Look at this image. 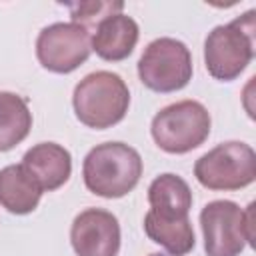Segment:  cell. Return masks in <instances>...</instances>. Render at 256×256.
<instances>
[{
  "label": "cell",
  "instance_id": "cell-1",
  "mask_svg": "<svg viewBox=\"0 0 256 256\" xmlns=\"http://www.w3.org/2000/svg\"><path fill=\"white\" fill-rule=\"evenodd\" d=\"M82 176L92 194L102 198H122L140 182L142 158L124 142H104L86 154Z\"/></svg>",
  "mask_w": 256,
  "mask_h": 256
},
{
  "label": "cell",
  "instance_id": "cell-2",
  "mask_svg": "<svg viewBox=\"0 0 256 256\" xmlns=\"http://www.w3.org/2000/svg\"><path fill=\"white\" fill-rule=\"evenodd\" d=\"M72 106L84 126L106 130L124 120L130 106V90L118 74L98 70L86 74L76 84Z\"/></svg>",
  "mask_w": 256,
  "mask_h": 256
},
{
  "label": "cell",
  "instance_id": "cell-3",
  "mask_svg": "<svg viewBox=\"0 0 256 256\" xmlns=\"http://www.w3.org/2000/svg\"><path fill=\"white\" fill-rule=\"evenodd\" d=\"M254 10L220 24L204 40V64L212 78L220 82L236 80L254 58Z\"/></svg>",
  "mask_w": 256,
  "mask_h": 256
},
{
  "label": "cell",
  "instance_id": "cell-4",
  "mask_svg": "<svg viewBox=\"0 0 256 256\" xmlns=\"http://www.w3.org/2000/svg\"><path fill=\"white\" fill-rule=\"evenodd\" d=\"M206 256H240L254 242V202L242 210L232 200H212L200 212Z\"/></svg>",
  "mask_w": 256,
  "mask_h": 256
},
{
  "label": "cell",
  "instance_id": "cell-5",
  "mask_svg": "<svg viewBox=\"0 0 256 256\" xmlns=\"http://www.w3.org/2000/svg\"><path fill=\"white\" fill-rule=\"evenodd\" d=\"M210 112L196 100H180L164 106L152 118L150 132L156 146L168 154H186L210 136Z\"/></svg>",
  "mask_w": 256,
  "mask_h": 256
},
{
  "label": "cell",
  "instance_id": "cell-6",
  "mask_svg": "<svg viewBox=\"0 0 256 256\" xmlns=\"http://www.w3.org/2000/svg\"><path fill=\"white\" fill-rule=\"evenodd\" d=\"M194 176L208 190L246 188L256 180V154L246 142H222L196 160Z\"/></svg>",
  "mask_w": 256,
  "mask_h": 256
},
{
  "label": "cell",
  "instance_id": "cell-7",
  "mask_svg": "<svg viewBox=\"0 0 256 256\" xmlns=\"http://www.w3.org/2000/svg\"><path fill=\"white\" fill-rule=\"evenodd\" d=\"M192 54L188 46L168 36L152 40L138 60L140 82L160 94L182 90L192 80Z\"/></svg>",
  "mask_w": 256,
  "mask_h": 256
},
{
  "label": "cell",
  "instance_id": "cell-8",
  "mask_svg": "<svg viewBox=\"0 0 256 256\" xmlns=\"http://www.w3.org/2000/svg\"><path fill=\"white\" fill-rule=\"evenodd\" d=\"M92 52L90 32L74 22H56L36 38V56L42 68L54 74H68L88 60Z\"/></svg>",
  "mask_w": 256,
  "mask_h": 256
},
{
  "label": "cell",
  "instance_id": "cell-9",
  "mask_svg": "<svg viewBox=\"0 0 256 256\" xmlns=\"http://www.w3.org/2000/svg\"><path fill=\"white\" fill-rule=\"evenodd\" d=\"M70 244L76 256H118L120 250L118 218L102 208L82 210L72 222Z\"/></svg>",
  "mask_w": 256,
  "mask_h": 256
},
{
  "label": "cell",
  "instance_id": "cell-10",
  "mask_svg": "<svg viewBox=\"0 0 256 256\" xmlns=\"http://www.w3.org/2000/svg\"><path fill=\"white\" fill-rule=\"evenodd\" d=\"M150 210L146 216L160 222H184L190 220L188 212L192 208V190L188 182L176 174H160L148 186Z\"/></svg>",
  "mask_w": 256,
  "mask_h": 256
},
{
  "label": "cell",
  "instance_id": "cell-11",
  "mask_svg": "<svg viewBox=\"0 0 256 256\" xmlns=\"http://www.w3.org/2000/svg\"><path fill=\"white\" fill-rule=\"evenodd\" d=\"M26 172L38 182L42 192H52L64 186L72 174L70 152L56 142H40L26 150L22 162Z\"/></svg>",
  "mask_w": 256,
  "mask_h": 256
},
{
  "label": "cell",
  "instance_id": "cell-12",
  "mask_svg": "<svg viewBox=\"0 0 256 256\" xmlns=\"http://www.w3.org/2000/svg\"><path fill=\"white\" fill-rule=\"evenodd\" d=\"M140 30L136 20L124 12H116L96 24V32L92 34V50L102 60L120 62L132 54Z\"/></svg>",
  "mask_w": 256,
  "mask_h": 256
},
{
  "label": "cell",
  "instance_id": "cell-13",
  "mask_svg": "<svg viewBox=\"0 0 256 256\" xmlns=\"http://www.w3.org/2000/svg\"><path fill=\"white\" fill-rule=\"evenodd\" d=\"M42 188L22 164H10L0 170V206L10 214H30L36 210Z\"/></svg>",
  "mask_w": 256,
  "mask_h": 256
},
{
  "label": "cell",
  "instance_id": "cell-14",
  "mask_svg": "<svg viewBox=\"0 0 256 256\" xmlns=\"http://www.w3.org/2000/svg\"><path fill=\"white\" fill-rule=\"evenodd\" d=\"M32 128L28 102L16 92H0V152L20 144Z\"/></svg>",
  "mask_w": 256,
  "mask_h": 256
},
{
  "label": "cell",
  "instance_id": "cell-15",
  "mask_svg": "<svg viewBox=\"0 0 256 256\" xmlns=\"http://www.w3.org/2000/svg\"><path fill=\"white\" fill-rule=\"evenodd\" d=\"M66 8L70 10L72 22L80 24L88 30V26L98 24L100 20H104L110 14L122 12L124 2H102V0H90V2H70L66 4Z\"/></svg>",
  "mask_w": 256,
  "mask_h": 256
},
{
  "label": "cell",
  "instance_id": "cell-16",
  "mask_svg": "<svg viewBox=\"0 0 256 256\" xmlns=\"http://www.w3.org/2000/svg\"><path fill=\"white\" fill-rule=\"evenodd\" d=\"M148 256H170V254H164V252H152V254H148Z\"/></svg>",
  "mask_w": 256,
  "mask_h": 256
}]
</instances>
